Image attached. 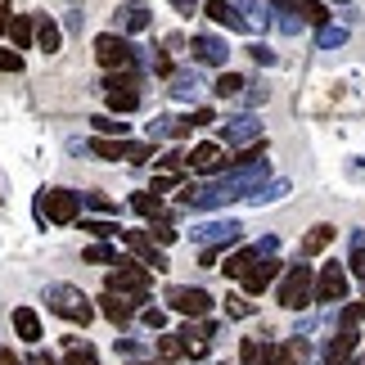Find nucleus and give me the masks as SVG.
I'll list each match as a JSON object with an SVG mask.
<instances>
[{
    "instance_id": "nucleus-1",
    "label": "nucleus",
    "mask_w": 365,
    "mask_h": 365,
    "mask_svg": "<svg viewBox=\"0 0 365 365\" xmlns=\"http://www.w3.org/2000/svg\"><path fill=\"white\" fill-rule=\"evenodd\" d=\"M275 302L284 307V312H307V307L316 302V271L312 266H289L284 279H279V293H275Z\"/></svg>"
},
{
    "instance_id": "nucleus-2",
    "label": "nucleus",
    "mask_w": 365,
    "mask_h": 365,
    "mask_svg": "<svg viewBox=\"0 0 365 365\" xmlns=\"http://www.w3.org/2000/svg\"><path fill=\"white\" fill-rule=\"evenodd\" d=\"M149 289H153L149 266H140V262H113L108 266V293H122V298H131V302H145Z\"/></svg>"
},
{
    "instance_id": "nucleus-3",
    "label": "nucleus",
    "mask_w": 365,
    "mask_h": 365,
    "mask_svg": "<svg viewBox=\"0 0 365 365\" xmlns=\"http://www.w3.org/2000/svg\"><path fill=\"white\" fill-rule=\"evenodd\" d=\"M104 100H108V113H135L140 108V73L135 68L104 77Z\"/></svg>"
},
{
    "instance_id": "nucleus-4",
    "label": "nucleus",
    "mask_w": 365,
    "mask_h": 365,
    "mask_svg": "<svg viewBox=\"0 0 365 365\" xmlns=\"http://www.w3.org/2000/svg\"><path fill=\"white\" fill-rule=\"evenodd\" d=\"M46 302H50L54 316L73 320V325H86V320L95 316V312H91V298H86L77 284H50V289H46Z\"/></svg>"
},
{
    "instance_id": "nucleus-5",
    "label": "nucleus",
    "mask_w": 365,
    "mask_h": 365,
    "mask_svg": "<svg viewBox=\"0 0 365 365\" xmlns=\"http://www.w3.org/2000/svg\"><path fill=\"white\" fill-rule=\"evenodd\" d=\"M77 212H81V194H73V190H46L36 199V217L41 221H54V226L77 221Z\"/></svg>"
},
{
    "instance_id": "nucleus-6",
    "label": "nucleus",
    "mask_w": 365,
    "mask_h": 365,
    "mask_svg": "<svg viewBox=\"0 0 365 365\" xmlns=\"http://www.w3.org/2000/svg\"><path fill=\"white\" fill-rule=\"evenodd\" d=\"M167 307L180 316H190V320H207V312H212V293L207 289H190V284H172L163 293Z\"/></svg>"
},
{
    "instance_id": "nucleus-7",
    "label": "nucleus",
    "mask_w": 365,
    "mask_h": 365,
    "mask_svg": "<svg viewBox=\"0 0 365 365\" xmlns=\"http://www.w3.org/2000/svg\"><path fill=\"white\" fill-rule=\"evenodd\" d=\"M95 59H100L108 73H126V68L135 63V46L118 32H104V36H95Z\"/></svg>"
},
{
    "instance_id": "nucleus-8",
    "label": "nucleus",
    "mask_w": 365,
    "mask_h": 365,
    "mask_svg": "<svg viewBox=\"0 0 365 365\" xmlns=\"http://www.w3.org/2000/svg\"><path fill=\"white\" fill-rule=\"evenodd\" d=\"M347 266L343 262H329V266H320V275H316V302H325V307H334V302H343L347 298Z\"/></svg>"
},
{
    "instance_id": "nucleus-9",
    "label": "nucleus",
    "mask_w": 365,
    "mask_h": 365,
    "mask_svg": "<svg viewBox=\"0 0 365 365\" xmlns=\"http://www.w3.org/2000/svg\"><path fill=\"white\" fill-rule=\"evenodd\" d=\"M240 235H244V226L240 221H207V226H194L190 230V240L194 244H203V248H226V244H240Z\"/></svg>"
},
{
    "instance_id": "nucleus-10",
    "label": "nucleus",
    "mask_w": 365,
    "mask_h": 365,
    "mask_svg": "<svg viewBox=\"0 0 365 365\" xmlns=\"http://www.w3.org/2000/svg\"><path fill=\"white\" fill-rule=\"evenodd\" d=\"M185 167L190 172H199V176H212V172H221V167H230V158H226V145H194L190 153H185Z\"/></svg>"
},
{
    "instance_id": "nucleus-11",
    "label": "nucleus",
    "mask_w": 365,
    "mask_h": 365,
    "mask_svg": "<svg viewBox=\"0 0 365 365\" xmlns=\"http://www.w3.org/2000/svg\"><path fill=\"white\" fill-rule=\"evenodd\" d=\"M212 334H217V320H185V329L176 334L180 339V347H185V356L190 361H199V356H207V343H212Z\"/></svg>"
},
{
    "instance_id": "nucleus-12",
    "label": "nucleus",
    "mask_w": 365,
    "mask_h": 365,
    "mask_svg": "<svg viewBox=\"0 0 365 365\" xmlns=\"http://www.w3.org/2000/svg\"><path fill=\"white\" fill-rule=\"evenodd\" d=\"M257 135H262V122L257 118H230V122H221V145H226V149H235V145H257Z\"/></svg>"
},
{
    "instance_id": "nucleus-13",
    "label": "nucleus",
    "mask_w": 365,
    "mask_h": 365,
    "mask_svg": "<svg viewBox=\"0 0 365 365\" xmlns=\"http://www.w3.org/2000/svg\"><path fill=\"white\" fill-rule=\"evenodd\" d=\"M122 244L140 257V266H153V271H167V257H163V248H153V240L145 230H122Z\"/></svg>"
},
{
    "instance_id": "nucleus-14",
    "label": "nucleus",
    "mask_w": 365,
    "mask_h": 365,
    "mask_svg": "<svg viewBox=\"0 0 365 365\" xmlns=\"http://www.w3.org/2000/svg\"><path fill=\"white\" fill-rule=\"evenodd\" d=\"M361 334L356 329H339L334 339L325 343V365H352V352H356Z\"/></svg>"
},
{
    "instance_id": "nucleus-15",
    "label": "nucleus",
    "mask_w": 365,
    "mask_h": 365,
    "mask_svg": "<svg viewBox=\"0 0 365 365\" xmlns=\"http://www.w3.org/2000/svg\"><path fill=\"white\" fill-rule=\"evenodd\" d=\"M190 46H194V59H199V63H212V68H226V41H221V36H212V32H199V36H194L190 41Z\"/></svg>"
},
{
    "instance_id": "nucleus-16",
    "label": "nucleus",
    "mask_w": 365,
    "mask_h": 365,
    "mask_svg": "<svg viewBox=\"0 0 365 365\" xmlns=\"http://www.w3.org/2000/svg\"><path fill=\"white\" fill-rule=\"evenodd\" d=\"M203 14L212 19L217 27H226V32H248V23H244V14L230 5V0H207L203 5Z\"/></svg>"
},
{
    "instance_id": "nucleus-17",
    "label": "nucleus",
    "mask_w": 365,
    "mask_h": 365,
    "mask_svg": "<svg viewBox=\"0 0 365 365\" xmlns=\"http://www.w3.org/2000/svg\"><path fill=\"white\" fill-rule=\"evenodd\" d=\"M100 312L113 320V325L122 329V325H131V316L140 312V302H131V298H122V293H108L104 289V298H100Z\"/></svg>"
},
{
    "instance_id": "nucleus-18",
    "label": "nucleus",
    "mask_w": 365,
    "mask_h": 365,
    "mask_svg": "<svg viewBox=\"0 0 365 365\" xmlns=\"http://www.w3.org/2000/svg\"><path fill=\"white\" fill-rule=\"evenodd\" d=\"M275 275H279V262H275V257H262V262L244 275V289H248V293H266V289L275 284Z\"/></svg>"
},
{
    "instance_id": "nucleus-19",
    "label": "nucleus",
    "mask_w": 365,
    "mask_h": 365,
    "mask_svg": "<svg viewBox=\"0 0 365 365\" xmlns=\"http://www.w3.org/2000/svg\"><path fill=\"white\" fill-rule=\"evenodd\" d=\"M14 334H19L23 343H41V316L32 312V307H14Z\"/></svg>"
},
{
    "instance_id": "nucleus-20",
    "label": "nucleus",
    "mask_w": 365,
    "mask_h": 365,
    "mask_svg": "<svg viewBox=\"0 0 365 365\" xmlns=\"http://www.w3.org/2000/svg\"><path fill=\"white\" fill-rule=\"evenodd\" d=\"M262 262V252H257V244H248V248H240V252H230V257H226V266H221V271H226L230 279H244L248 271H252V266H257Z\"/></svg>"
},
{
    "instance_id": "nucleus-21",
    "label": "nucleus",
    "mask_w": 365,
    "mask_h": 365,
    "mask_svg": "<svg viewBox=\"0 0 365 365\" xmlns=\"http://www.w3.org/2000/svg\"><path fill=\"white\" fill-rule=\"evenodd\" d=\"M36 46L46 50V54H54V50L63 46V32H59V23H54L50 14H41V19H36Z\"/></svg>"
},
{
    "instance_id": "nucleus-22",
    "label": "nucleus",
    "mask_w": 365,
    "mask_h": 365,
    "mask_svg": "<svg viewBox=\"0 0 365 365\" xmlns=\"http://www.w3.org/2000/svg\"><path fill=\"white\" fill-rule=\"evenodd\" d=\"M9 36H14V50H32V41H36V23L27 19V14H14V19H9Z\"/></svg>"
},
{
    "instance_id": "nucleus-23",
    "label": "nucleus",
    "mask_w": 365,
    "mask_h": 365,
    "mask_svg": "<svg viewBox=\"0 0 365 365\" xmlns=\"http://www.w3.org/2000/svg\"><path fill=\"white\" fill-rule=\"evenodd\" d=\"M86 149L95 153V158H131V140H104V135H95Z\"/></svg>"
},
{
    "instance_id": "nucleus-24",
    "label": "nucleus",
    "mask_w": 365,
    "mask_h": 365,
    "mask_svg": "<svg viewBox=\"0 0 365 365\" xmlns=\"http://www.w3.org/2000/svg\"><path fill=\"white\" fill-rule=\"evenodd\" d=\"M334 235H339L334 226H312V230H307V240H302V257H316V252H325V248L334 244Z\"/></svg>"
},
{
    "instance_id": "nucleus-25",
    "label": "nucleus",
    "mask_w": 365,
    "mask_h": 365,
    "mask_svg": "<svg viewBox=\"0 0 365 365\" xmlns=\"http://www.w3.org/2000/svg\"><path fill=\"white\" fill-rule=\"evenodd\" d=\"M293 14H298L302 23H312V27H325V23H329L325 0H298V5H293Z\"/></svg>"
},
{
    "instance_id": "nucleus-26",
    "label": "nucleus",
    "mask_w": 365,
    "mask_h": 365,
    "mask_svg": "<svg viewBox=\"0 0 365 365\" xmlns=\"http://www.w3.org/2000/svg\"><path fill=\"white\" fill-rule=\"evenodd\" d=\"M199 86H203V81H199V73L190 68V73H172V86H167V91H172L176 100H194V95H199Z\"/></svg>"
},
{
    "instance_id": "nucleus-27",
    "label": "nucleus",
    "mask_w": 365,
    "mask_h": 365,
    "mask_svg": "<svg viewBox=\"0 0 365 365\" xmlns=\"http://www.w3.org/2000/svg\"><path fill=\"white\" fill-rule=\"evenodd\" d=\"M153 352H158V361L167 365V361H180V356H185V347H180L176 334H158V339H153Z\"/></svg>"
},
{
    "instance_id": "nucleus-28",
    "label": "nucleus",
    "mask_w": 365,
    "mask_h": 365,
    "mask_svg": "<svg viewBox=\"0 0 365 365\" xmlns=\"http://www.w3.org/2000/svg\"><path fill=\"white\" fill-rule=\"evenodd\" d=\"M244 86H248V81H244L240 73H221V77L212 81V91L221 95V100H235V95H244Z\"/></svg>"
},
{
    "instance_id": "nucleus-29",
    "label": "nucleus",
    "mask_w": 365,
    "mask_h": 365,
    "mask_svg": "<svg viewBox=\"0 0 365 365\" xmlns=\"http://www.w3.org/2000/svg\"><path fill=\"white\" fill-rule=\"evenodd\" d=\"M284 194H289V180H284V176H275V180H266V185H262L257 194H252V203L262 207V203H275V199H284Z\"/></svg>"
},
{
    "instance_id": "nucleus-30",
    "label": "nucleus",
    "mask_w": 365,
    "mask_h": 365,
    "mask_svg": "<svg viewBox=\"0 0 365 365\" xmlns=\"http://www.w3.org/2000/svg\"><path fill=\"white\" fill-rule=\"evenodd\" d=\"M91 126H95V131H100L104 140H113V135H118V140H126V122H113V113H95V118H91Z\"/></svg>"
},
{
    "instance_id": "nucleus-31",
    "label": "nucleus",
    "mask_w": 365,
    "mask_h": 365,
    "mask_svg": "<svg viewBox=\"0 0 365 365\" xmlns=\"http://www.w3.org/2000/svg\"><path fill=\"white\" fill-rule=\"evenodd\" d=\"M153 19H149V9L145 5H131V9H122V32H145Z\"/></svg>"
},
{
    "instance_id": "nucleus-32",
    "label": "nucleus",
    "mask_w": 365,
    "mask_h": 365,
    "mask_svg": "<svg viewBox=\"0 0 365 365\" xmlns=\"http://www.w3.org/2000/svg\"><path fill=\"white\" fill-rule=\"evenodd\" d=\"M131 207H135L140 217H149V221L163 217V199H158V194H149V190L145 194H131Z\"/></svg>"
},
{
    "instance_id": "nucleus-33",
    "label": "nucleus",
    "mask_w": 365,
    "mask_h": 365,
    "mask_svg": "<svg viewBox=\"0 0 365 365\" xmlns=\"http://www.w3.org/2000/svg\"><path fill=\"white\" fill-rule=\"evenodd\" d=\"M347 275L365 279V235H352V257H347Z\"/></svg>"
},
{
    "instance_id": "nucleus-34",
    "label": "nucleus",
    "mask_w": 365,
    "mask_h": 365,
    "mask_svg": "<svg viewBox=\"0 0 365 365\" xmlns=\"http://www.w3.org/2000/svg\"><path fill=\"white\" fill-rule=\"evenodd\" d=\"M81 230H91L95 240H113V235L122 240V226H118V221H108V217H100V221H81Z\"/></svg>"
},
{
    "instance_id": "nucleus-35",
    "label": "nucleus",
    "mask_w": 365,
    "mask_h": 365,
    "mask_svg": "<svg viewBox=\"0 0 365 365\" xmlns=\"http://www.w3.org/2000/svg\"><path fill=\"white\" fill-rule=\"evenodd\" d=\"M240 361H244V365H262V361H266V343L244 339V343H240Z\"/></svg>"
},
{
    "instance_id": "nucleus-36",
    "label": "nucleus",
    "mask_w": 365,
    "mask_h": 365,
    "mask_svg": "<svg viewBox=\"0 0 365 365\" xmlns=\"http://www.w3.org/2000/svg\"><path fill=\"white\" fill-rule=\"evenodd\" d=\"M361 320H365V298H361V302H352V307H343V312H339V329H356Z\"/></svg>"
},
{
    "instance_id": "nucleus-37",
    "label": "nucleus",
    "mask_w": 365,
    "mask_h": 365,
    "mask_svg": "<svg viewBox=\"0 0 365 365\" xmlns=\"http://www.w3.org/2000/svg\"><path fill=\"white\" fill-rule=\"evenodd\" d=\"M63 365H100V356H95V347H68V356H63Z\"/></svg>"
},
{
    "instance_id": "nucleus-38",
    "label": "nucleus",
    "mask_w": 365,
    "mask_h": 365,
    "mask_svg": "<svg viewBox=\"0 0 365 365\" xmlns=\"http://www.w3.org/2000/svg\"><path fill=\"white\" fill-rule=\"evenodd\" d=\"M343 41H347V27H320V50H339L343 46Z\"/></svg>"
},
{
    "instance_id": "nucleus-39",
    "label": "nucleus",
    "mask_w": 365,
    "mask_h": 365,
    "mask_svg": "<svg viewBox=\"0 0 365 365\" xmlns=\"http://www.w3.org/2000/svg\"><path fill=\"white\" fill-rule=\"evenodd\" d=\"M81 257H86V262H95V266H113L118 257H113V248H108V244H91L86 252H81Z\"/></svg>"
},
{
    "instance_id": "nucleus-40",
    "label": "nucleus",
    "mask_w": 365,
    "mask_h": 365,
    "mask_svg": "<svg viewBox=\"0 0 365 365\" xmlns=\"http://www.w3.org/2000/svg\"><path fill=\"white\" fill-rule=\"evenodd\" d=\"M81 203L95 207V212H104V217H113V212H118V203H113V199H104V194H81Z\"/></svg>"
},
{
    "instance_id": "nucleus-41",
    "label": "nucleus",
    "mask_w": 365,
    "mask_h": 365,
    "mask_svg": "<svg viewBox=\"0 0 365 365\" xmlns=\"http://www.w3.org/2000/svg\"><path fill=\"white\" fill-rule=\"evenodd\" d=\"M226 316H235V320H244V316H252V307L240 298V293H226Z\"/></svg>"
},
{
    "instance_id": "nucleus-42",
    "label": "nucleus",
    "mask_w": 365,
    "mask_h": 365,
    "mask_svg": "<svg viewBox=\"0 0 365 365\" xmlns=\"http://www.w3.org/2000/svg\"><path fill=\"white\" fill-rule=\"evenodd\" d=\"M140 320H145V325L158 334V329L167 325V312H163V307H145V312H140Z\"/></svg>"
},
{
    "instance_id": "nucleus-43",
    "label": "nucleus",
    "mask_w": 365,
    "mask_h": 365,
    "mask_svg": "<svg viewBox=\"0 0 365 365\" xmlns=\"http://www.w3.org/2000/svg\"><path fill=\"white\" fill-rule=\"evenodd\" d=\"M240 14H244V23H248V32H252V27H266V9H262V5H244Z\"/></svg>"
},
{
    "instance_id": "nucleus-44",
    "label": "nucleus",
    "mask_w": 365,
    "mask_h": 365,
    "mask_svg": "<svg viewBox=\"0 0 365 365\" xmlns=\"http://www.w3.org/2000/svg\"><path fill=\"white\" fill-rule=\"evenodd\" d=\"M19 68H23L19 50H0V73H19Z\"/></svg>"
},
{
    "instance_id": "nucleus-45",
    "label": "nucleus",
    "mask_w": 365,
    "mask_h": 365,
    "mask_svg": "<svg viewBox=\"0 0 365 365\" xmlns=\"http://www.w3.org/2000/svg\"><path fill=\"white\" fill-rule=\"evenodd\" d=\"M149 240H158V244H176V226H172V221H158Z\"/></svg>"
},
{
    "instance_id": "nucleus-46",
    "label": "nucleus",
    "mask_w": 365,
    "mask_h": 365,
    "mask_svg": "<svg viewBox=\"0 0 365 365\" xmlns=\"http://www.w3.org/2000/svg\"><path fill=\"white\" fill-rule=\"evenodd\" d=\"M212 122H217L212 108H194V113H190V126H212Z\"/></svg>"
},
{
    "instance_id": "nucleus-47",
    "label": "nucleus",
    "mask_w": 365,
    "mask_h": 365,
    "mask_svg": "<svg viewBox=\"0 0 365 365\" xmlns=\"http://www.w3.org/2000/svg\"><path fill=\"white\" fill-rule=\"evenodd\" d=\"M172 185H176V176H167V172H163V176H153V190H149V194H158V199H163V194L172 190Z\"/></svg>"
},
{
    "instance_id": "nucleus-48",
    "label": "nucleus",
    "mask_w": 365,
    "mask_h": 365,
    "mask_svg": "<svg viewBox=\"0 0 365 365\" xmlns=\"http://www.w3.org/2000/svg\"><path fill=\"white\" fill-rule=\"evenodd\" d=\"M248 54H252L257 63H275V50H266V46H248Z\"/></svg>"
},
{
    "instance_id": "nucleus-49",
    "label": "nucleus",
    "mask_w": 365,
    "mask_h": 365,
    "mask_svg": "<svg viewBox=\"0 0 365 365\" xmlns=\"http://www.w3.org/2000/svg\"><path fill=\"white\" fill-rule=\"evenodd\" d=\"M221 252H226V248H203V252H199V262H203V266H217V262H221Z\"/></svg>"
},
{
    "instance_id": "nucleus-50",
    "label": "nucleus",
    "mask_w": 365,
    "mask_h": 365,
    "mask_svg": "<svg viewBox=\"0 0 365 365\" xmlns=\"http://www.w3.org/2000/svg\"><path fill=\"white\" fill-rule=\"evenodd\" d=\"M167 5H172L176 14H185V19H190V14H199V9H194V0H167Z\"/></svg>"
},
{
    "instance_id": "nucleus-51",
    "label": "nucleus",
    "mask_w": 365,
    "mask_h": 365,
    "mask_svg": "<svg viewBox=\"0 0 365 365\" xmlns=\"http://www.w3.org/2000/svg\"><path fill=\"white\" fill-rule=\"evenodd\" d=\"M9 19H14V14H9V0H0V36L9 32Z\"/></svg>"
},
{
    "instance_id": "nucleus-52",
    "label": "nucleus",
    "mask_w": 365,
    "mask_h": 365,
    "mask_svg": "<svg viewBox=\"0 0 365 365\" xmlns=\"http://www.w3.org/2000/svg\"><path fill=\"white\" fill-rule=\"evenodd\" d=\"M244 100H248V104H266V86H252Z\"/></svg>"
},
{
    "instance_id": "nucleus-53",
    "label": "nucleus",
    "mask_w": 365,
    "mask_h": 365,
    "mask_svg": "<svg viewBox=\"0 0 365 365\" xmlns=\"http://www.w3.org/2000/svg\"><path fill=\"white\" fill-rule=\"evenodd\" d=\"M266 5H275V9H289V14H293V5H298V0H266Z\"/></svg>"
},
{
    "instance_id": "nucleus-54",
    "label": "nucleus",
    "mask_w": 365,
    "mask_h": 365,
    "mask_svg": "<svg viewBox=\"0 0 365 365\" xmlns=\"http://www.w3.org/2000/svg\"><path fill=\"white\" fill-rule=\"evenodd\" d=\"M27 365H54V356H41V352H36V356L27 361Z\"/></svg>"
},
{
    "instance_id": "nucleus-55",
    "label": "nucleus",
    "mask_w": 365,
    "mask_h": 365,
    "mask_svg": "<svg viewBox=\"0 0 365 365\" xmlns=\"http://www.w3.org/2000/svg\"><path fill=\"white\" fill-rule=\"evenodd\" d=\"M131 365H153V361H131Z\"/></svg>"
},
{
    "instance_id": "nucleus-56",
    "label": "nucleus",
    "mask_w": 365,
    "mask_h": 365,
    "mask_svg": "<svg viewBox=\"0 0 365 365\" xmlns=\"http://www.w3.org/2000/svg\"><path fill=\"white\" fill-rule=\"evenodd\" d=\"M334 5H347V0H334Z\"/></svg>"
},
{
    "instance_id": "nucleus-57",
    "label": "nucleus",
    "mask_w": 365,
    "mask_h": 365,
    "mask_svg": "<svg viewBox=\"0 0 365 365\" xmlns=\"http://www.w3.org/2000/svg\"><path fill=\"white\" fill-rule=\"evenodd\" d=\"M361 365H365V356H361Z\"/></svg>"
},
{
    "instance_id": "nucleus-58",
    "label": "nucleus",
    "mask_w": 365,
    "mask_h": 365,
    "mask_svg": "<svg viewBox=\"0 0 365 365\" xmlns=\"http://www.w3.org/2000/svg\"><path fill=\"white\" fill-rule=\"evenodd\" d=\"M352 365H361V361H352Z\"/></svg>"
}]
</instances>
